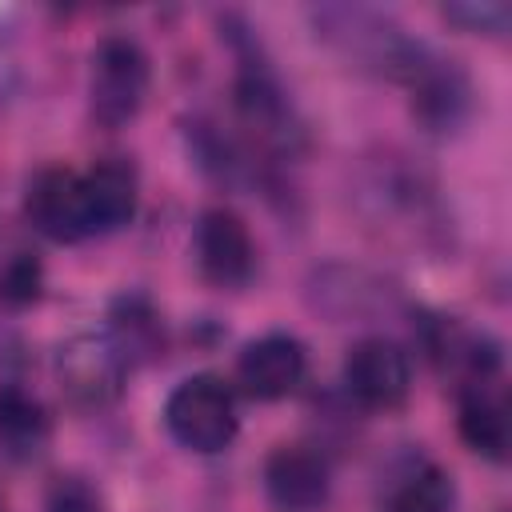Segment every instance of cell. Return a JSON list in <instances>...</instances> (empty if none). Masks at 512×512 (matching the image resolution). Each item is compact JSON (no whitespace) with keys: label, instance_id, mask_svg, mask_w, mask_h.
Returning a JSON list of instances; mask_svg holds the SVG:
<instances>
[{"label":"cell","instance_id":"7a4b0ae2","mask_svg":"<svg viewBox=\"0 0 512 512\" xmlns=\"http://www.w3.org/2000/svg\"><path fill=\"white\" fill-rule=\"evenodd\" d=\"M152 84L148 52L128 36H104L92 52L88 108L100 128H124L140 116Z\"/></svg>","mask_w":512,"mask_h":512},{"label":"cell","instance_id":"3957f363","mask_svg":"<svg viewBox=\"0 0 512 512\" xmlns=\"http://www.w3.org/2000/svg\"><path fill=\"white\" fill-rule=\"evenodd\" d=\"M232 48H236V112L240 120L272 148L292 152V144L300 140V124L292 116V104L276 80V72L268 68L256 36L248 32H228Z\"/></svg>","mask_w":512,"mask_h":512},{"label":"cell","instance_id":"30bf717a","mask_svg":"<svg viewBox=\"0 0 512 512\" xmlns=\"http://www.w3.org/2000/svg\"><path fill=\"white\" fill-rule=\"evenodd\" d=\"M304 344L288 332L252 340L236 360V380L252 400H284L304 380Z\"/></svg>","mask_w":512,"mask_h":512},{"label":"cell","instance_id":"8fae6325","mask_svg":"<svg viewBox=\"0 0 512 512\" xmlns=\"http://www.w3.org/2000/svg\"><path fill=\"white\" fill-rule=\"evenodd\" d=\"M460 400V436L472 452H480L492 464L508 460L512 448V416H508V392L500 388V380H484V384H464L456 388Z\"/></svg>","mask_w":512,"mask_h":512},{"label":"cell","instance_id":"ba28073f","mask_svg":"<svg viewBox=\"0 0 512 512\" xmlns=\"http://www.w3.org/2000/svg\"><path fill=\"white\" fill-rule=\"evenodd\" d=\"M196 264L216 288H244L256 272V244L232 208H208L196 220Z\"/></svg>","mask_w":512,"mask_h":512},{"label":"cell","instance_id":"8992f818","mask_svg":"<svg viewBox=\"0 0 512 512\" xmlns=\"http://www.w3.org/2000/svg\"><path fill=\"white\" fill-rule=\"evenodd\" d=\"M408 92H412V116L424 132H436V136H448L456 128L468 124L472 116V80L468 72L456 64V60H444V56H424L416 64V72L404 80Z\"/></svg>","mask_w":512,"mask_h":512},{"label":"cell","instance_id":"277c9868","mask_svg":"<svg viewBox=\"0 0 512 512\" xmlns=\"http://www.w3.org/2000/svg\"><path fill=\"white\" fill-rule=\"evenodd\" d=\"M128 364L108 340V332H76L56 348V380L72 408L100 412L120 400L128 384Z\"/></svg>","mask_w":512,"mask_h":512},{"label":"cell","instance_id":"e0dca14e","mask_svg":"<svg viewBox=\"0 0 512 512\" xmlns=\"http://www.w3.org/2000/svg\"><path fill=\"white\" fill-rule=\"evenodd\" d=\"M448 24L464 28V32H488V36H500L508 24H512V8L508 4H496V0H456V4H444L440 8Z\"/></svg>","mask_w":512,"mask_h":512},{"label":"cell","instance_id":"ac0fdd59","mask_svg":"<svg viewBox=\"0 0 512 512\" xmlns=\"http://www.w3.org/2000/svg\"><path fill=\"white\" fill-rule=\"evenodd\" d=\"M44 512H104V500L84 476H56L48 484Z\"/></svg>","mask_w":512,"mask_h":512},{"label":"cell","instance_id":"5b68a950","mask_svg":"<svg viewBox=\"0 0 512 512\" xmlns=\"http://www.w3.org/2000/svg\"><path fill=\"white\" fill-rule=\"evenodd\" d=\"M344 388L360 408L392 412L412 392V360L388 336H364L344 356Z\"/></svg>","mask_w":512,"mask_h":512},{"label":"cell","instance_id":"5bb4252c","mask_svg":"<svg viewBox=\"0 0 512 512\" xmlns=\"http://www.w3.org/2000/svg\"><path fill=\"white\" fill-rule=\"evenodd\" d=\"M48 436H52V420L44 404L24 388L4 384L0 388V452L8 460H36L48 448Z\"/></svg>","mask_w":512,"mask_h":512},{"label":"cell","instance_id":"6da1fadb","mask_svg":"<svg viewBox=\"0 0 512 512\" xmlns=\"http://www.w3.org/2000/svg\"><path fill=\"white\" fill-rule=\"evenodd\" d=\"M164 428L188 452H200V456L224 452L240 428L232 388L208 372L180 380L164 400Z\"/></svg>","mask_w":512,"mask_h":512},{"label":"cell","instance_id":"52a82bcc","mask_svg":"<svg viewBox=\"0 0 512 512\" xmlns=\"http://www.w3.org/2000/svg\"><path fill=\"white\" fill-rule=\"evenodd\" d=\"M28 224L52 240V244H76L92 236L88 204H84V180L72 168H44L32 176L24 196Z\"/></svg>","mask_w":512,"mask_h":512},{"label":"cell","instance_id":"2e32d148","mask_svg":"<svg viewBox=\"0 0 512 512\" xmlns=\"http://www.w3.org/2000/svg\"><path fill=\"white\" fill-rule=\"evenodd\" d=\"M40 288H44V272H40V260L28 256V252H16L0 264V300L12 304V308H24V304H36L40 300Z\"/></svg>","mask_w":512,"mask_h":512},{"label":"cell","instance_id":"9c48e42d","mask_svg":"<svg viewBox=\"0 0 512 512\" xmlns=\"http://www.w3.org/2000/svg\"><path fill=\"white\" fill-rule=\"evenodd\" d=\"M264 496L276 512H320L332 496V468L304 444H280L264 460Z\"/></svg>","mask_w":512,"mask_h":512},{"label":"cell","instance_id":"9a60e30c","mask_svg":"<svg viewBox=\"0 0 512 512\" xmlns=\"http://www.w3.org/2000/svg\"><path fill=\"white\" fill-rule=\"evenodd\" d=\"M456 508V484L440 464H408L392 492L388 512H452Z\"/></svg>","mask_w":512,"mask_h":512},{"label":"cell","instance_id":"4fadbf2b","mask_svg":"<svg viewBox=\"0 0 512 512\" xmlns=\"http://www.w3.org/2000/svg\"><path fill=\"white\" fill-rule=\"evenodd\" d=\"M108 340L116 344V352L124 356L128 368L148 364L164 352V320L156 312V304L144 292H124L112 300L108 308Z\"/></svg>","mask_w":512,"mask_h":512},{"label":"cell","instance_id":"7c38bea8","mask_svg":"<svg viewBox=\"0 0 512 512\" xmlns=\"http://www.w3.org/2000/svg\"><path fill=\"white\" fill-rule=\"evenodd\" d=\"M80 180H84V204H88L92 236H108V232H120L124 224H132L136 200H140V184H136L132 164L100 160L88 172H80Z\"/></svg>","mask_w":512,"mask_h":512}]
</instances>
